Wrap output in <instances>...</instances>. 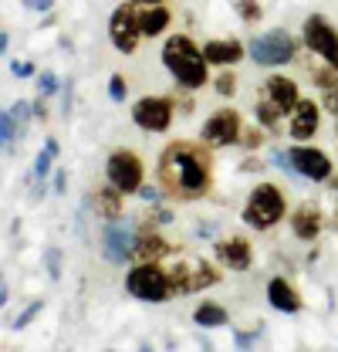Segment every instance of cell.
<instances>
[{
  "mask_svg": "<svg viewBox=\"0 0 338 352\" xmlns=\"http://www.w3.org/2000/svg\"><path fill=\"white\" fill-rule=\"evenodd\" d=\"M213 149L193 139H172L159 153L156 176L163 197L176 204H193L213 190Z\"/></svg>",
  "mask_w": 338,
  "mask_h": 352,
  "instance_id": "1",
  "label": "cell"
},
{
  "mask_svg": "<svg viewBox=\"0 0 338 352\" xmlns=\"http://www.w3.org/2000/svg\"><path fill=\"white\" fill-rule=\"evenodd\" d=\"M301 102V91L297 82L288 75H267L260 88H257V98H254V119L257 126L267 132H278L284 126V119H291V112Z\"/></svg>",
  "mask_w": 338,
  "mask_h": 352,
  "instance_id": "2",
  "label": "cell"
},
{
  "mask_svg": "<svg viewBox=\"0 0 338 352\" xmlns=\"http://www.w3.org/2000/svg\"><path fill=\"white\" fill-rule=\"evenodd\" d=\"M163 65L166 72L176 78V85L186 91H200V88L213 82L210 65L203 58V47H196V41L190 34H172L163 44Z\"/></svg>",
  "mask_w": 338,
  "mask_h": 352,
  "instance_id": "3",
  "label": "cell"
},
{
  "mask_svg": "<svg viewBox=\"0 0 338 352\" xmlns=\"http://www.w3.org/2000/svg\"><path fill=\"white\" fill-rule=\"evenodd\" d=\"M284 217H291V214H288L284 190H281L278 183H257L251 193H247V204H244V210H240V220H244L251 230H257V234L278 227Z\"/></svg>",
  "mask_w": 338,
  "mask_h": 352,
  "instance_id": "4",
  "label": "cell"
},
{
  "mask_svg": "<svg viewBox=\"0 0 338 352\" xmlns=\"http://www.w3.org/2000/svg\"><path fill=\"white\" fill-rule=\"evenodd\" d=\"M126 292L149 305H166L169 298H176L169 271L163 264H132L126 271Z\"/></svg>",
  "mask_w": 338,
  "mask_h": 352,
  "instance_id": "5",
  "label": "cell"
},
{
  "mask_svg": "<svg viewBox=\"0 0 338 352\" xmlns=\"http://www.w3.org/2000/svg\"><path fill=\"white\" fill-rule=\"evenodd\" d=\"M295 54H297V41L288 28L260 31L247 44V58L254 65H260V68H284L288 61H295Z\"/></svg>",
  "mask_w": 338,
  "mask_h": 352,
  "instance_id": "6",
  "label": "cell"
},
{
  "mask_svg": "<svg viewBox=\"0 0 338 352\" xmlns=\"http://www.w3.org/2000/svg\"><path fill=\"white\" fill-rule=\"evenodd\" d=\"M105 179L119 190V193H139L142 186H146V163H142V156L135 153V149H128V146H119V149H112L109 153V160H105Z\"/></svg>",
  "mask_w": 338,
  "mask_h": 352,
  "instance_id": "7",
  "label": "cell"
},
{
  "mask_svg": "<svg viewBox=\"0 0 338 352\" xmlns=\"http://www.w3.org/2000/svg\"><path fill=\"white\" fill-rule=\"evenodd\" d=\"M240 132H244V119L237 109L223 105V109H213L200 129V142L207 149H230V146H240Z\"/></svg>",
  "mask_w": 338,
  "mask_h": 352,
  "instance_id": "8",
  "label": "cell"
},
{
  "mask_svg": "<svg viewBox=\"0 0 338 352\" xmlns=\"http://www.w3.org/2000/svg\"><path fill=\"white\" fill-rule=\"evenodd\" d=\"M301 38H304L311 54H318L328 68L338 72V28L325 14H308L301 21Z\"/></svg>",
  "mask_w": 338,
  "mask_h": 352,
  "instance_id": "9",
  "label": "cell"
},
{
  "mask_svg": "<svg viewBox=\"0 0 338 352\" xmlns=\"http://www.w3.org/2000/svg\"><path fill=\"white\" fill-rule=\"evenodd\" d=\"M132 122L142 132H169L172 116H176V102L169 95H142L132 102Z\"/></svg>",
  "mask_w": 338,
  "mask_h": 352,
  "instance_id": "10",
  "label": "cell"
},
{
  "mask_svg": "<svg viewBox=\"0 0 338 352\" xmlns=\"http://www.w3.org/2000/svg\"><path fill=\"white\" fill-rule=\"evenodd\" d=\"M109 41L122 54H135V47L142 41V31H139V7L132 0H122L112 10V17H109Z\"/></svg>",
  "mask_w": 338,
  "mask_h": 352,
  "instance_id": "11",
  "label": "cell"
},
{
  "mask_svg": "<svg viewBox=\"0 0 338 352\" xmlns=\"http://www.w3.org/2000/svg\"><path fill=\"white\" fill-rule=\"evenodd\" d=\"M288 163H291L295 176L311 179V183H325V179H332V173H335V163L328 160V153L318 149V146H308V142H295L288 149Z\"/></svg>",
  "mask_w": 338,
  "mask_h": 352,
  "instance_id": "12",
  "label": "cell"
},
{
  "mask_svg": "<svg viewBox=\"0 0 338 352\" xmlns=\"http://www.w3.org/2000/svg\"><path fill=\"white\" fill-rule=\"evenodd\" d=\"M169 281L176 295H190V292L213 288L220 281V271L210 261H176V267H169Z\"/></svg>",
  "mask_w": 338,
  "mask_h": 352,
  "instance_id": "13",
  "label": "cell"
},
{
  "mask_svg": "<svg viewBox=\"0 0 338 352\" xmlns=\"http://www.w3.org/2000/svg\"><path fill=\"white\" fill-rule=\"evenodd\" d=\"M132 248H135V223L132 220L122 217V220L105 223V230H102V254H105V261L126 264L132 258Z\"/></svg>",
  "mask_w": 338,
  "mask_h": 352,
  "instance_id": "14",
  "label": "cell"
},
{
  "mask_svg": "<svg viewBox=\"0 0 338 352\" xmlns=\"http://www.w3.org/2000/svg\"><path fill=\"white\" fill-rule=\"evenodd\" d=\"M213 254H216L220 267H227V271H247L254 264V244L244 234H230L213 244Z\"/></svg>",
  "mask_w": 338,
  "mask_h": 352,
  "instance_id": "15",
  "label": "cell"
},
{
  "mask_svg": "<svg viewBox=\"0 0 338 352\" xmlns=\"http://www.w3.org/2000/svg\"><path fill=\"white\" fill-rule=\"evenodd\" d=\"M166 254H172L169 241L156 230V223H153V220H146V223L135 230V248H132L135 264H159Z\"/></svg>",
  "mask_w": 338,
  "mask_h": 352,
  "instance_id": "16",
  "label": "cell"
},
{
  "mask_svg": "<svg viewBox=\"0 0 338 352\" xmlns=\"http://www.w3.org/2000/svg\"><path fill=\"white\" fill-rule=\"evenodd\" d=\"M318 129H322V102L301 98L297 109L291 112V119H288V135H291L295 142H308Z\"/></svg>",
  "mask_w": 338,
  "mask_h": 352,
  "instance_id": "17",
  "label": "cell"
},
{
  "mask_svg": "<svg viewBox=\"0 0 338 352\" xmlns=\"http://www.w3.org/2000/svg\"><path fill=\"white\" fill-rule=\"evenodd\" d=\"M203 58L207 65H216V68H234L237 61L247 58V44L237 38H213L203 44Z\"/></svg>",
  "mask_w": 338,
  "mask_h": 352,
  "instance_id": "18",
  "label": "cell"
},
{
  "mask_svg": "<svg viewBox=\"0 0 338 352\" xmlns=\"http://www.w3.org/2000/svg\"><path fill=\"white\" fill-rule=\"evenodd\" d=\"M291 234H295L297 241H304V244H311V241H318V234H322V227H325V217H322V210L315 207V204H301L291 210Z\"/></svg>",
  "mask_w": 338,
  "mask_h": 352,
  "instance_id": "19",
  "label": "cell"
},
{
  "mask_svg": "<svg viewBox=\"0 0 338 352\" xmlns=\"http://www.w3.org/2000/svg\"><path fill=\"white\" fill-rule=\"evenodd\" d=\"M267 302H271L274 311H284V315H297L304 308V298L297 295V288L281 274L267 281Z\"/></svg>",
  "mask_w": 338,
  "mask_h": 352,
  "instance_id": "20",
  "label": "cell"
},
{
  "mask_svg": "<svg viewBox=\"0 0 338 352\" xmlns=\"http://www.w3.org/2000/svg\"><path fill=\"white\" fill-rule=\"evenodd\" d=\"M91 204H95V214L105 220V223H112V220H122V207H126V193H119L112 183H105V186H95V193H91Z\"/></svg>",
  "mask_w": 338,
  "mask_h": 352,
  "instance_id": "21",
  "label": "cell"
},
{
  "mask_svg": "<svg viewBox=\"0 0 338 352\" xmlns=\"http://www.w3.org/2000/svg\"><path fill=\"white\" fill-rule=\"evenodd\" d=\"M169 24H172V10H169L166 3L139 7V31H142V38H159V34H166Z\"/></svg>",
  "mask_w": 338,
  "mask_h": 352,
  "instance_id": "22",
  "label": "cell"
},
{
  "mask_svg": "<svg viewBox=\"0 0 338 352\" xmlns=\"http://www.w3.org/2000/svg\"><path fill=\"white\" fill-rule=\"evenodd\" d=\"M193 322H196L200 329H223V325L230 322V311L220 305V302H210V298H203L200 305L193 308Z\"/></svg>",
  "mask_w": 338,
  "mask_h": 352,
  "instance_id": "23",
  "label": "cell"
},
{
  "mask_svg": "<svg viewBox=\"0 0 338 352\" xmlns=\"http://www.w3.org/2000/svg\"><path fill=\"white\" fill-rule=\"evenodd\" d=\"M234 7H237V14H240V21H244V24H257V21L264 17L260 0H234Z\"/></svg>",
  "mask_w": 338,
  "mask_h": 352,
  "instance_id": "24",
  "label": "cell"
},
{
  "mask_svg": "<svg viewBox=\"0 0 338 352\" xmlns=\"http://www.w3.org/2000/svg\"><path fill=\"white\" fill-rule=\"evenodd\" d=\"M17 119H14V112L10 109H3V116H0V139H3V149L10 153V142L17 139Z\"/></svg>",
  "mask_w": 338,
  "mask_h": 352,
  "instance_id": "25",
  "label": "cell"
},
{
  "mask_svg": "<svg viewBox=\"0 0 338 352\" xmlns=\"http://www.w3.org/2000/svg\"><path fill=\"white\" fill-rule=\"evenodd\" d=\"M213 91H216L220 98H234V95H237V75H234V72H220V75L213 78Z\"/></svg>",
  "mask_w": 338,
  "mask_h": 352,
  "instance_id": "26",
  "label": "cell"
},
{
  "mask_svg": "<svg viewBox=\"0 0 338 352\" xmlns=\"http://www.w3.org/2000/svg\"><path fill=\"white\" fill-rule=\"evenodd\" d=\"M61 85H65V82H61L54 72H47V68L38 72V91H41V98H51L54 91H61Z\"/></svg>",
  "mask_w": 338,
  "mask_h": 352,
  "instance_id": "27",
  "label": "cell"
},
{
  "mask_svg": "<svg viewBox=\"0 0 338 352\" xmlns=\"http://www.w3.org/2000/svg\"><path fill=\"white\" fill-rule=\"evenodd\" d=\"M126 95H128V78L122 72H115V75L109 78V98H112V102H126Z\"/></svg>",
  "mask_w": 338,
  "mask_h": 352,
  "instance_id": "28",
  "label": "cell"
},
{
  "mask_svg": "<svg viewBox=\"0 0 338 352\" xmlns=\"http://www.w3.org/2000/svg\"><path fill=\"white\" fill-rule=\"evenodd\" d=\"M44 264H47L51 281H58L61 278V248H44Z\"/></svg>",
  "mask_w": 338,
  "mask_h": 352,
  "instance_id": "29",
  "label": "cell"
},
{
  "mask_svg": "<svg viewBox=\"0 0 338 352\" xmlns=\"http://www.w3.org/2000/svg\"><path fill=\"white\" fill-rule=\"evenodd\" d=\"M260 142H264V129H260V126H251V129L244 126V132H240V146H244L247 153H254Z\"/></svg>",
  "mask_w": 338,
  "mask_h": 352,
  "instance_id": "30",
  "label": "cell"
},
{
  "mask_svg": "<svg viewBox=\"0 0 338 352\" xmlns=\"http://www.w3.org/2000/svg\"><path fill=\"white\" fill-rule=\"evenodd\" d=\"M41 308H44L41 298H38V302H31V305L14 318V329H27V325H31V318H34V315H41Z\"/></svg>",
  "mask_w": 338,
  "mask_h": 352,
  "instance_id": "31",
  "label": "cell"
},
{
  "mask_svg": "<svg viewBox=\"0 0 338 352\" xmlns=\"http://www.w3.org/2000/svg\"><path fill=\"white\" fill-rule=\"evenodd\" d=\"M10 112H14L17 126H24V122L34 116V102H24V98H21V102H14V105H10Z\"/></svg>",
  "mask_w": 338,
  "mask_h": 352,
  "instance_id": "32",
  "label": "cell"
},
{
  "mask_svg": "<svg viewBox=\"0 0 338 352\" xmlns=\"http://www.w3.org/2000/svg\"><path fill=\"white\" fill-rule=\"evenodd\" d=\"M51 163H54V156H51V153H38V156H34V176H38V179H44V176L51 173Z\"/></svg>",
  "mask_w": 338,
  "mask_h": 352,
  "instance_id": "33",
  "label": "cell"
},
{
  "mask_svg": "<svg viewBox=\"0 0 338 352\" xmlns=\"http://www.w3.org/2000/svg\"><path fill=\"white\" fill-rule=\"evenodd\" d=\"M10 75H14V78H34L38 68H34L31 61H10Z\"/></svg>",
  "mask_w": 338,
  "mask_h": 352,
  "instance_id": "34",
  "label": "cell"
},
{
  "mask_svg": "<svg viewBox=\"0 0 338 352\" xmlns=\"http://www.w3.org/2000/svg\"><path fill=\"white\" fill-rule=\"evenodd\" d=\"M71 95H75V78H65V85H61V112L65 116L71 112Z\"/></svg>",
  "mask_w": 338,
  "mask_h": 352,
  "instance_id": "35",
  "label": "cell"
},
{
  "mask_svg": "<svg viewBox=\"0 0 338 352\" xmlns=\"http://www.w3.org/2000/svg\"><path fill=\"white\" fill-rule=\"evenodd\" d=\"M27 10H38V14H51L54 10V0H21Z\"/></svg>",
  "mask_w": 338,
  "mask_h": 352,
  "instance_id": "36",
  "label": "cell"
},
{
  "mask_svg": "<svg viewBox=\"0 0 338 352\" xmlns=\"http://www.w3.org/2000/svg\"><path fill=\"white\" fill-rule=\"evenodd\" d=\"M325 95V109L335 116V129H338V88H332V91H322Z\"/></svg>",
  "mask_w": 338,
  "mask_h": 352,
  "instance_id": "37",
  "label": "cell"
},
{
  "mask_svg": "<svg viewBox=\"0 0 338 352\" xmlns=\"http://www.w3.org/2000/svg\"><path fill=\"white\" fill-rule=\"evenodd\" d=\"M257 336H260V325H257L254 332H234V339H237V346H240V349H251V342L257 339Z\"/></svg>",
  "mask_w": 338,
  "mask_h": 352,
  "instance_id": "38",
  "label": "cell"
},
{
  "mask_svg": "<svg viewBox=\"0 0 338 352\" xmlns=\"http://www.w3.org/2000/svg\"><path fill=\"white\" fill-rule=\"evenodd\" d=\"M139 197H142L146 204H156V200L163 197V190H156V186H142V190H139Z\"/></svg>",
  "mask_w": 338,
  "mask_h": 352,
  "instance_id": "39",
  "label": "cell"
},
{
  "mask_svg": "<svg viewBox=\"0 0 338 352\" xmlns=\"http://www.w3.org/2000/svg\"><path fill=\"white\" fill-rule=\"evenodd\" d=\"M65 186H68V176H65V170H58V173H54V193L61 197V193H65Z\"/></svg>",
  "mask_w": 338,
  "mask_h": 352,
  "instance_id": "40",
  "label": "cell"
},
{
  "mask_svg": "<svg viewBox=\"0 0 338 352\" xmlns=\"http://www.w3.org/2000/svg\"><path fill=\"white\" fill-rule=\"evenodd\" d=\"M0 51H3V54H10V31H7V28L0 31Z\"/></svg>",
  "mask_w": 338,
  "mask_h": 352,
  "instance_id": "41",
  "label": "cell"
},
{
  "mask_svg": "<svg viewBox=\"0 0 338 352\" xmlns=\"http://www.w3.org/2000/svg\"><path fill=\"white\" fill-rule=\"evenodd\" d=\"M44 153H51V156L58 160V153H61V146H58L54 139H44Z\"/></svg>",
  "mask_w": 338,
  "mask_h": 352,
  "instance_id": "42",
  "label": "cell"
},
{
  "mask_svg": "<svg viewBox=\"0 0 338 352\" xmlns=\"http://www.w3.org/2000/svg\"><path fill=\"white\" fill-rule=\"evenodd\" d=\"M135 7H156V3H166V0H132Z\"/></svg>",
  "mask_w": 338,
  "mask_h": 352,
  "instance_id": "43",
  "label": "cell"
},
{
  "mask_svg": "<svg viewBox=\"0 0 338 352\" xmlns=\"http://www.w3.org/2000/svg\"><path fill=\"white\" fill-rule=\"evenodd\" d=\"M142 352H153V349H149V346H142Z\"/></svg>",
  "mask_w": 338,
  "mask_h": 352,
  "instance_id": "44",
  "label": "cell"
},
{
  "mask_svg": "<svg viewBox=\"0 0 338 352\" xmlns=\"http://www.w3.org/2000/svg\"><path fill=\"white\" fill-rule=\"evenodd\" d=\"M332 186H335V193H338V179H335V183H332Z\"/></svg>",
  "mask_w": 338,
  "mask_h": 352,
  "instance_id": "45",
  "label": "cell"
},
{
  "mask_svg": "<svg viewBox=\"0 0 338 352\" xmlns=\"http://www.w3.org/2000/svg\"><path fill=\"white\" fill-rule=\"evenodd\" d=\"M105 352H115V349H105Z\"/></svg>",
  "mask_w": 338,
  "mask_h": 352,
  "instance_id": "46",
  "label": "cell"
}]
</instances>
